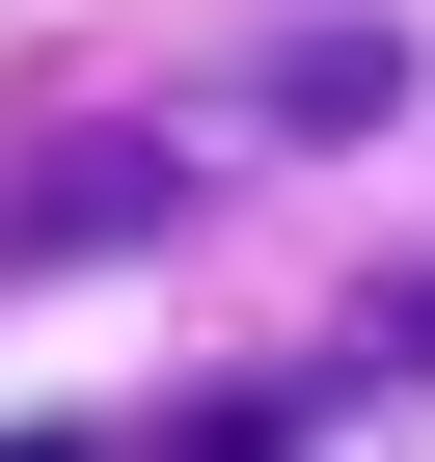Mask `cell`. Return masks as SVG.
<instances>
[{
  "label": "cell",
  "instance_id": "1",
  "mask_svg": "<svg viewBox=\"0 0 435 462\" xmlns=\"http://www.w3.org/2000/svg\"><path fill=\"white\" fill-rule=\"evenodd\" d=\"M408 82V28H273V55H218V109H190V163H245V136H354Z\"/></svg>",
  "mask_w": 435,
  "mask_h": 462
},
{
  "label": "cell",
  "instance_id": "2",
  "mask_svg": "<svg viewBox=\"0 0 435 462\" xmlns=\"http://www.w3.org/2000/svg\"><path fill=\"white\" fill-rule=\"evenodd\" d=\"M163 217H190V136H82V163L0 190V273H55V245H163Z\"/></svg>",
  "mask_w": 435,
  "mask_h": 462
},
{
  "label": "cell",
  "instance_id": "3",
  "mask_svg": "<svg viewBox=\"0 0 435 462\" xmlns=\"http://www.w3.org/2000/svg\"><path fill=\"white\" fill-rule=\"evenodd\" d=\"M0 462H109V435H0Z\"/></svg>",
  "mask_w": 435,
  "mask_h": 462
}]
</instances>
